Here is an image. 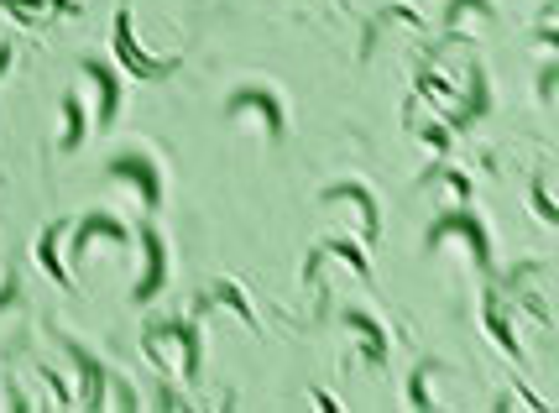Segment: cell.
Wrapping results in <instances>:
<instances>
[{"label": "cell", "mask_w": 559, "mask_h": 413, "mask_svg": "<svg viewBox=\"0 0 559 413\" xmlns=\"http://www.w3.org/2000/svg\"><path fill=\"white\" fill-rule=\"evenodd\" d=\"M48 6H58V11H68V16H79V0H48Z\"/></svg>", "instance_id": "cell-11"}, {"label": "cell", "mask_w": 559, "mask_h": 413, "mask_svg": "<svg viewBox=\"0 0 559 413\" xmlns=\"http://www.w3.org/2000/svg\"><path fill=\"white\" fill-rule=\"evenodd\" d=\"M84 79L100 89V126H110V121H115V100H121V89H115V74H110L105 63L89 58V63H84Z\"/></svg>", "instance_id": "cell-2"}, {"label": "cell", "mask_w": 559, "mask_h": 413, "mask_svg": "<svg viewBox=\"0 0 559 413\" xmlns=\"http://www.w3.org/2000/svg\"><path fill=\"white\" fill-rule=\"evenodd\" d=\"M63 110H68V131H63V147H79V136H84V110H79V100H74V95L63 100Z\"/></svg>", "instance_id": "cell-8"}, {"label": "cell", "mask_w": 559, "mask_h": 413, "mask_svg": "<svg viewBox=\"0 0 559 413\" xmlns=\"http://www.w3.org/2000/svg\"><path fill=\"white\" fill-rule=\"evenodd\" d=\"M42 267H48L53 278L68 288V272H63V262H58V225H53V231H42Z\"/></svg>", "instance_id": "cell-7"}, {"label": "cell", "mask_w": 559, "mask_h": 413, "mask_svg": "<svg viewBox=\"0 0 559 413\" xmlns=\"http://www.w3.org/2000/svg\"><path fill=\"white\" fill-rule=\"evenodd\" d=\"M115 53H121V63L131 68L136 79H168L173 68H178V58H152V53H142V42L131 37V16H115Z\"/></svg>", "instance_id": "cell-1"}, {"label": "cell", "mask_w": 559, "mask_h": 413, "mask_svg": "<svg viewBox=\"0 0 559 413\" xmlns=\"http://www.w3.org/2000/svg\"><path fill=\"white\" fill-rule=\"evenodd\" d=\"M0 6H11V11H21V16H27V11H37V0H0Z\"/></svg>", "instance_id": "cell-10"}, {"label": "cell", "mask_w": 559, "mask_h": 413, "mask_svg": "<svg viewBox=\"0 0 559 413\" xmlns=\"http://www.w3.org/2000/svg\"><path fill=\"white\" fill-rule=\"evenodd\" d=\"M533 204H539V220H544V225H554V220H559V215H554V199H549L544 189L533 194Z\"/></svg>", "instance_id": "cell-9"}, {"label": "cell", "mask_w": 559, "mask_h": 413, "mask_svg": "<svg viewBox=\"0 0 559 413\" xmlns=\"http://www.w3.org/2000/svg\"><path fill=\"white\" fill-rule=\"evenodd\" d=\"M115 178H126L142 189L147 204H157V178H152V163H142V157H115Z\"/></svg>", "instance_id": "cell-4"}, {"label": "cell", "mask_w": 559, "mask_h": 413, "mask_svg": "<svg viewBox=\"0 0 559 413\" xmlns=\"http://www.w3.org/2000/svg\"><path fill=\"white\" fill-rule=\"evenodd\" d=\"M434 231H460L465 241H471V251H476V262L486 267V236H481V225L471 220V215H450V220H439Z\"/></svg>", "instance_id": "cell-6"}, {"label": "cell", "mask_w": 559, "mask_h": 413, "mask_svg": "<svg viewBox=\"0 0 559 413\" xmlns=\"http://www.w3.org/2000/svg\"><path fill=\"white\" fill-rule=\"evenodd\" d=\"M142 246H147V278H142V283H136V293H131V298H136V304H147V298H152V293L162 288V272H168V262H162V241H157L152 231L142 236Z\"/></svg>", "instance_id": "cell-3"}, {"label": "cell", "mask_w": 559, "mask_h": 413, "mask_svg": "<svg viewBox=\"0 0 559 413\" xmlns=\"http://www.w3.org/2000/svg\"><path fill=\"white\" fill-rule=\"evenodd\" d=\"M241 105L262 110V116H267V131H272V136L283 131V110H277V100H272V95H262V89H246V95H236V100H230V110H241Z\"/></svg>", "instance_id": "cell-5"}, {"label": "cell", "mask_w": 559, "mask_h": 413, "mask_svg": "<svg viewBox=\"0 0 559 413\" xmlns=\"http://www.w3.org/2000/svg\"><path fill=\"white\" fill-rule=\"evenodd\" d=\"M11 58H16V48H0V79H6V68H11Z\"/></svg>", "instance_id": "cell-12"}]
</instances>
